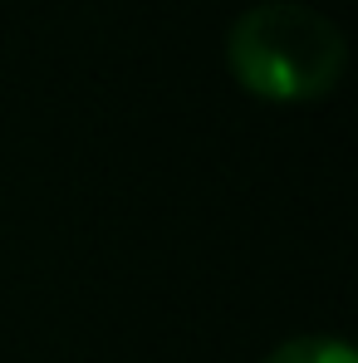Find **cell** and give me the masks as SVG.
<instances>
[{"label":"cell","mask_w":358,"mask_h":363,"mask_svg":"<svg viewBox=\"0 0 358 363\" xmlns=\"http://www.w3.org/2000/svg\"><path fill=\"white\" fill-rule=\"evenodd\" d=\"M226 69L265 104H314L349 69L344 30L299 0H260L226 30Z\"/></svg>","instance_id":"1"},{"label":"cell","mask_w":358,"mask_h":363,"mask_svg":"<svg viewBox=\"0 0 358 363\" xmlns=\"http://www.w3.org/2000/svg\"><path fill=\"white\" fill-rule=\"evenodd\" d=\"M265 363H358L354 344L349 339H334V334H299V339H285L275 344Z\"/></svg>","instance_id":"2"}]
</instances>
